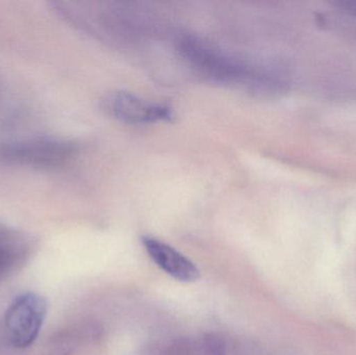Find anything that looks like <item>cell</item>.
Here are the masks:
<instances>
[{"instance_id": "obj_8", "label": "cell", "mask_w": 356, "mask_h": 355, "mask_svg": "<svg viewBox=\"0 0 356 355\" xmlns=\"http://www.w3.org/2000/svg\"><path fill=\"white\" fill-rule=\"evenodd\" d=\"M336 6L341 10L356 16V0H346V1L337 2Z\"/></svg>"}, {"instance_id": "obj_6", "label": "cell", "mask_w": 356, "mask_h": 355, "mask_svg": "<svg viewBox=\"0 0 356 355\" xmlns=\"http://www.w3.org/2000/svg\"><path fill=\"white\" fill-rule=\"evenodd\" d=\"M29 252V240L23 233L0 229V281L8 276Z\"/></svg>"}, {"instance_id": "obj_3", "label": "cell", "mask_w": 356, "mask_h": 355, "mask_svg": "<svg viewBox=\"0 0 356 355\" xmlns=\"http://www.w3.org/2000/svg\"><path fill=\"white\" fill-rule=\"evenodd\" d=\"M47 313V304L41 296L22 294L15 298L4 315V331L14 347H29L37 340Z\"/></svg>"}, {"instance_id": "obj_7", "label": "cell", "mask_w": 356, "mask_h": 355, "mask_svg": "<svg viewBox=\"0 0 356 355\" xmlns=\"http://www.w3.org/2000/svg\"><path fill=\"white\" fill-rule=\"evenodd\" d=\"M226 343L216 333H207L198 343V355H226Z\"/></svg>"}, {"instance_id": "obj_1", "label": "cell", "mask_w": 356, "mask_h": 355, "mask_svg": "<svg viewBox=\"0 0 356 355\" xmlns=\"http://www.w3.org/2000/svg\"><path fill=\"white\" fill-rule=\"evenodd\" d=\"M178 51L195 72L215 83L246 85L255 89H267L276 83L274 75L196 37L181 38Z\"/></svg>"}, {"instance_id": "obj_4", "label": "cell", "mask_w": 356, "mask_h": 355, "mask_svg": "<svg viewBox=\"0 0 356 355\" xmlns=\"http://www.w3.org/2000/svg\"><path fill=\"white\" fill-rule=\"evenodd\" d=\"M104 106L114 118L131 124L168 121L172 117L168 106L149 101L129 92L118 91L110 94L104 100Z\"/></svg>"}, {"instance_id": "obj_5", "label": "cell", "mask_w": 356, "mask_h": 355, "mask_svg": "<svg viewBox=\"0 0 356 355\" xmlns=\"http://www.w3.org/2000/svg\"><path fill=\"white\" fill-rule=\"evenodd\" d=\"M142 243L154 264L177 281L194 283L200 277L198 267L168 244L150 237L142 238Z\"/></svg>"}, {"instance_id": "obj_2", "label": "cell", "mask_w": 356, "mask_h": 355, "mask_svg": "<svg viewBox=\"0 0 356 355\" xmlns=\"http://www.w3.org/2000/svg\"><path fill=\"white\" fill-rule=\"evenodd\" d=\"M79 147L68 140L35 138L0 144V162L41 170L62 168L76 156Z\"/></svg>"}]
</instances>
